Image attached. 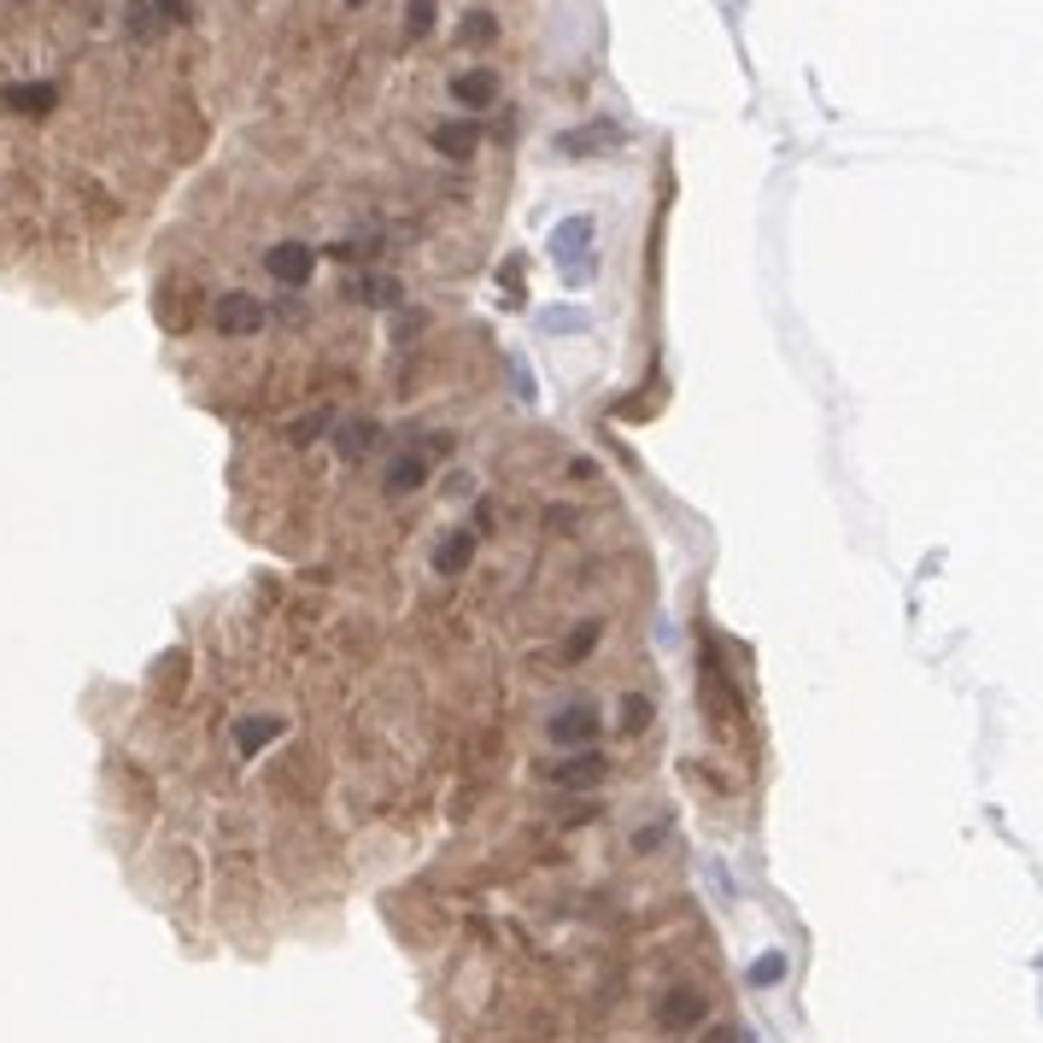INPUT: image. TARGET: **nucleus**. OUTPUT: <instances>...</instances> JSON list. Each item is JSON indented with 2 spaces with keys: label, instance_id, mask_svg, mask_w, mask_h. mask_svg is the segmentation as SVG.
<instances>
[{
  "label": "nucleus",
  "instance_id": "f257e3e1",
  "mask_svg": "<svg viewBox=\"0 0 1043 1043\" xmlns=\"http://www.w3.org/2000/svg\"><path fill=\"white\" fill-rule=\"evenodd\" d=\"M270 317L265 306H258L253 294H241V287H229L223 299H217V335H229V340H246V335H258Z\"/></svg>",
  "mask_w": 1043,
  "mask_h": 1043
},
{
  "label": "nucleus",
  "instance_id": "f03ea898",
  "mask_svg": "<svg viewBox=\"0 0 1043 1043\" xmlns=\"http://www.w3.org/2000/svg\"><path fill=\"white\" fill-rule=\"evenodd\" d=\"M265 270H270L282 287H306L311 270H317V246H306V241H276V246L265 253Z\"/></svg>",
  "mask_w": 1043,
  "mask_h": 1043
},
{
  "label": "nucleus",
  "instance_id": "7ed1b4c3",
  "mask_svg": "<svg viewBox=\"0 0 1043 1043\" xmlns=\"http://www.w3.org/2000/svg\"><path fill=\"white\" fill-rule=\"evenodd\" d=\"M704 1008H709V1003H704L698 984H674V991L657 1003V1026H662V1032H686V1026L704 1020Z\"/></svg>",
  "mask_w": 1043,
  "mask_h": 1043
},
{
  "label": "nucleus",
  "instance_id": "20e7f679",
  "mask_svg": "<svg viewBox=\"0 0 1043 1043\" xmlns=\"http://www.w3.org/2000/svg\"><path fill=\"white\" fill-rule=\"evenodd\" d=\"M598 727H604V721H598V709H592V704H569L563 716H552V745H569V750L592 745Z\"/></svg>",
  "mask_w": 1043,
  "mask_h": 1043
},
{
  "label": "nucleus",
  "instance_id": "39448f33",
  "mask_svg": "<svg viewBox=\"0 0 1043 1043\" xmlns=\"http://www.w3.org/2000/svg\"><path fill=\"white\" fill-rule=\"evenodd\" d=\"M604 774H610V762H604L598 750H581V757H569V762L552 768V786L557 791H592Z\"/></svg>",
  "mask_w": 1043,
  "mask_h": 1043
},
{
  "label": "nucleus",
  "instance_id": "423d86ee",
  "mask_svg": "<svg viewBox=\"0 0 1043 1043\" xmlns=\"http://www.w3.org/2000/svg\"><path fill=\"white\" fill-rule=\"evenodd\" d=\"M452 100H458L463 112H481V106H492V100H499V77H492L487 65L458 70V77H452Z\"/></svg>",
  "mask_w": 1043,
  "mask_h": 1043
},
{
  "label": "nucleus",
  "instance_id": "0eeeda50",
  "mask_svg": "<svg viewBox=\"0 0 1043 1043\" xmlns=\"http://www.w3.org/2000/svg\"><path fill=\"white\" fill-rule=\"evenodd\" d=\"M475 563V528H458L434 545V575H463Z\"/></svg>",
  "mask_w": 1043,
  "mask_h": 1043
},
{
  "label": "nucleus",
  "instance_id": "6e6552de",
  "mask_svg": "<svg viewBox=\"0 0 1043 1043\" xmlns=\"http://www.w3.org/2000/svg\"><path fill=\"white\" fill-rule=\"evenodd\" d=\"M0 100H7L12 112H24V118H41V112L60 106V89H53V82H12Z\"/></svg>",
  "mask_w": 1043,
  "mask_h": 1043
},
{
  "label": "nucleus",
  "instance_id": "1a4fd4ad",
  "mask_svg": "<svg viewBox=\"0 0 1043 1043\" xmlns=\"http://www.w3.org/2000/svg\"><path fill=\"white\" fill-rule=\"evenodd\" d=\"M592 235V223H587V217H575V223H563L557 229V258H563V270H569V282H581L587 276V258H581V241Z\"/></svg>",
  "mask_w": 1043,
  "mask_h": 1043
},
{
  "label": "nucleus",
  "instance_id": "9d476101",
  "mask_svg": "<svg viewBox=\"0 0 1043 1043\" xmlns=\"http://www.w3.org/2000/svg\"><path fill=\"white\" fill-rule=\"evenodd\" d=\"M428 141H434L446 158H469L475 147H481V124H458V118H452V124H434Z\"/></svg>",
  "mask_w": 1043,
  "mask_h": 1043
},
{
  "label": "nucleus",
  "instance_id": "9b49d317",
  "mask_svg": "<svg viewBox=\"0 0 1043 1043\" xmlns=\"http://www.w3.org/2000/svg\"><path fill=\"white\" fill-rule=\"evenodd\" d=\"M276 733H282V716H246V721H235V750L241 757H258Z\"/></svg>",
  "mask_w": 1043,
  "mask_h": 1043
},
{
  "label": "nucleus",
  "instance_id": "f8f14e48",
  "mask_svg": "<svg viewBox=\"0 0 1043 1043\" xmlns=\"http://www.w3.org/2000/svg\"><path fill=\"white\" fill-rule=\"evenodd\" d=\"M492 36H499V18H492L487 7H475V12H463V18H458V41H463V48H487Z\"/></svg>",
  "mask_w": 1043,
  "mask_h": 1043
},
{
  "label": "nucleus",
  "instance_id": "ddd939ff",
  "mask_svg": "<svg viewBox=\"0 0 1043 1043\" xmlns=\"http://www.w3.org/2000/svg\"><path fill=\"white\" fill-rule=\"evenodd\" d=\"M423 481H428V463H423V458H399L394 469H387V492H394V499H404V492H416Z\"/></svg>",
  "mask_w": 1043,
  "mask_h": 1043
},
{
  "label": "nucleus",
  "instance_id": "4468645a",
  "mask_svg": "<svg viewBox=\"0 0 1043 1043\" xmlns=\"http://www.w3.org/2000/svg\"><path fill=\"white\" fill-rule=\"evenodd\" d=\"M346 294H352L358 306H394V294H399V287H394V282H382V276H358L352 287H346Z\"/></svg>",
  "mask_w": 1043,
  "mask_h": 1043
},
{
  "label": "nucleus",
  "instance_id": "2eb2a0df",
  "mask_svg": "<svg viewBox=\"0 0 1043 1043\" xmlns=\"http://www.w3.org/2000/svg\"><path fill=\"white\" fill-rule=\"evenodd\" d=\"M604 141H616V129H610V124H604V129H598V124H592V129H569V136H563V141H557V147H563V153H575V158H581V147H604Z\"/></svg>",
  "mask_w": 1043,
  "mask_h": 1043
},
{
  "label": "nucleus",
  "instance_id": "dca6fc26",
  "mask_svg": "<svg viewBox=\"0 0 1043 1043\" xmlns=\"http://www.w3.org/2000/svg\"><path fill=\"white\" fill-rule=\"evenodd\" d=\"M651 716H657V709H651V698H640V692H628V698H621V733L651 727Z\"/></svg>",
  "mask_w": 1043,
  "mask_h": 1043
},
{
  "label": "nucleus",
  "instance_id": "f3484780",
  "mask_svg": "<svg viewBox=\"0 0 1043 1043\" xmlns=\"http://www.w3.org/2000/svg\"><path fill=\"white\" fill-rule=\"evenodd\" d=\"M375 434H382L375 423H346V428H340V452H346V458L370 452V446H375Z\"/></svg>",
  "mask_w": 1043,
  "mask_h": 1043
},
{
  "label": "nucleus",
  "instance_id": "a211bd4d",
  "mask_svg": "<svg viewBox=\"0 0 1043 1043\" xmlns=\"http://www.w3.org/2000/svg\"><path fill=\"white\" fill-rule=\"evenodd\" d=\"M428 30H434V0H411V7H404V36L423 41Z\"/></svg>",
  "mask_w": 1043,
  "mask_h": 1043
},
{
  "label": "nucleus",
  "instance_id": "6ab92c4d",
  "mask_svg": "<svg viewBox=\"0 0 1043 1043\" xmlns=\"http://www.w3.org/2000/svg\"><path fill=\"white\" fill-rule=\"evenodd\" d=\"M592 645H598V621H581V628L569 633V662H581Z\"/></svg>",
  "mask_w": 1043,
  "mask_h": 1043
},
{
  "label": "nucleus",
  "instance_id": "aec40b11",
  "mask_svg": "<svg viewBox=\"0 0 1043 1043\" xmlns=\"http://www.w3.org/2000/svg\"><path fill=\"white\" fill-rule=\"evenodd\" d=\"M780 974H786V955H762V962L750 967V984H774Z\"/></svg>",
  "mask_w": 1043,
  "mask_h": 1043
},
{
  "label": "nucleus",
  "instance_id": "412c9836",
  "mask_svg": "<svg viewBox=\"0 0 1043 1043\" xmlns=\"http://www.w3.org/2000/svg\"><path fill=\"white\" fill-rule=\"evenodd\" d=\"M540 323H545V329H587V317H581V311H545Z\"/></svg>",
  "mask_w": 1043,
  "mask_h": 1043
},
{
  "label": "nucleus",
  "instance_id": "4be33fe9",
  "mask_svg": "<svg viewBox=\"0 0 1043 1043\" xmlns=\"http://www.w3.org/2000/svg\"><path fill=\"white\" fill-rule=\"evenodd\" d=\"M188 7H194V0H158V18H165V24H177V18H188Z\"/></svg>",
  "mask_w": 1043,
  "mask_h": 1043
},
{
  "label": "nucleus",
  "instance_id": "5701e85b",
  "mask_svg": "<svg viewBox=\"0 0 1043 1043\" xmlns=\"http://www.w3.org/2000/svg\"><path fill=\"white\" fill-rule=\"evenodd\" d=\"M129 12H136V18H129V24H136V36H158V18H153V7H129Z\"/></svg>",
  "mask_w": 1043,
  "mask_h": 1043
},
{
  "label": "nucleus",
  "instance_id": "b1692460",
  "mask_svg": "<svg viewBox=\"0 0 1043 1043\" xmlns=\"http://www.w3.org/2000/svg\"><path fill=\"white\" fill-rule=\"evenodd\" d=\"M317 428H329V416H306V423L294 428V440H317Z\"/></svg>",
  "mask_w": 1043,
  "mask_h": 1043
},
{
  "label": "nucleus",
  "instance_id": "393cba45",
  "mask_svg": "<svg viewBox=\"0 0 1043 1043\" xmlns=\"http://www.w3.org/2000/svg\"><path fill=\"white\" fill-rule=\"evenodd\" d=\"M709 1043H738V1032H709Z\"/></svg>",
  "mask_w": 1043,
  "mask_h": 1043
},
{
  "label": "nucleus",
  "instance_id": "a878e982",
  "mask_svg": "<svg viewBox=\"0 0 1043 1043\" xmlns=\"http://www.w3.org/2000/svg\"><path fill=\"white\" fill-rule=\"evenodd\" d=\"M346 7H370V0H346Z\"/></svg>",
  "mask_w": 1043,
  "mask_h": 1043
}]
</instances>
